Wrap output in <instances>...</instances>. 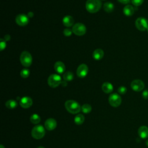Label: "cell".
<instances>
[{"mask_svg": "<svg viewBox=\"0 0 148 148\" xmlns=\"http://www.w3.org/2000/svg\"><path fill=\"white\" fill-rule=\"evenodd\" d=\"M33 15H34V14H33V13L31 12H29L28 13V16L29 17H33Z\"/></svg>", "mask_w": 148, "mask_h": 148, "instance_id": "cell-34", "label": "cell"}, {"mask_svg": "<svg viewBox=\"0 0 148 148\" xmlns=\"http://www.w3.org/2000/svg\"><path fill=\"white\" fill-rule=\"evenodd\" d=\"M88 72V68L87 65L85 64H80L76 71V74L78 77L80 78H83L87 76Z\"/></svg>", "mask_w": 148, "mask_h": 148, "instance_id": "cell-10", "label": "cell"}, {"mask_svg": "<svg viewBox=\"0 0 148 148\" xmlns=\"http://www.w3.org/2000/svg\"><path fill=\"white\" fill-rule=\"evenodd\" d=\"M134 12H135L134 8L130 5H127L123 8L124 14L125 16L128 17L132 16L134 13Z\"/></svg>", "mask_w": 148, "mask_h": 148, "instance_id": "cell-17", "label": "cell"}, {"mask_svg": "<svg viewBox=\"0 0 148 148\" xmlns=\"http://www.w3.org/2000/svg\"><path fill=\"white\" fill-rule=\"evenodd\" d=\"M127 89L124 86H120L119 87L117 90L118 92L120 94H125L127 92Z\"/></svg>", "mask_w": 148, "mask_h": 148, "instance_id": "cell-27", "label": "cell"}, {"mask_svg": "<svg viewBox=\"0 0 148 148\" xmlns=\"http://www.w3.org/2000/svg\"><path fill=\"white\" fill-rule=\"evenodd\" d=\"M4 39L5 40H10V36L9 35H6L5 36H4Z\"/></svg>", "mask_w": 148, "mask_h": 148, "instance_id": "cell-33", "label": "cell"}, {"mask_svg": "<svg viewBox=\"0 0 148 148\" xmlns=\"http://www.w3.org/2000/svg\"><path fill=\"white\" fill-rule=\"evenodd\" d=\"M54 69L55 71L58 73V74H61L63 73L64 72L65 70V64L61 62V61H57L54 64Z\"/></svg>", "mask_w": 148, "mask_h": 148, "instance_id": "cell-15", "label": "cell"}, {"mask_svg": "<svg viewBox=\"0 0 148 148\" xmlns=\"http://www.w3.org/2000/svg\"><path fill=\"white\" fill-rule=\"evenodd\" d=\"M61 77L57 74H52L50 75L47 80L48 84L52 88L58 87L61 83Z\"/></svg>", "mask_w": 148, "mask_h": 148, "instance_id": "cell-5", "label": "cell"}, {"mask_svg": "<svg viewBox=\"0 0 148 148\" xmlns=\"http://www.w3.org/2000/svg\"><path fill=\"white\" fill-rule=\"evenodd\" d=\"M73 31H72V29H71L69 28H66L63 31V34L65 36H69L72 35Z\"/></svg>", "mask_w": 148, "mask_h": 148, "instance_id": "cell-29", "label": "cell"}, {"mask_svg": "<svg viewBox=\"0 0 148 148\" xmlns=\"http://www.w3.org/2000/svg\"><path fill=\"white\" fill-rule=\"evenodd\" d=\"M72 29L73 32L77 36H82L86 32V27L83 24L80 23L74 24Z\"/></svg>", "mask_w": 148, "mask_h": 148, "instance_id": "cell-7", "label": "cell"}, {"mask_svg": "<svg viewBox=\"0 0 148 148\" xmlns=\"http://www.w3.org/2000/svg\"><path fill=\"white\" fill-rule=\"evenodd\" d=\"M0 148H5V147H4L2 145H1V146H0Z\"/></svg>", "mask_w": 148, "mask_h": 148, "instance_id": "cell-36", "label": "cell"}, {"mask_svg": "<svg viewBox=\"0 0 148 148\" xmlns=\"http://www.w3.org/2000/svg\"><path fill=\"white\" fill-rule=\"evenodd\" d=\"M102 90L105 93H110L113 91V86L109 82H105L102 85Z\"/></svg>", "mask_w": 148, "mask_h": 148, "instance_id": "cell-19", "label": "cell"}, {"mask_svg": "<svg viewBox=\"0 0 148 148\" xmlns=\"http://www.w3.org/2000/svg\"><path fill=\"white\" fill-rule=\"evenodd\" d=\"M29 70L28 69H23L20 72V75L23 78H27L29 75Z\"/></svg>", "mask_w": 148, "mask_h": 148, "instance_id": "cell-26", "label": "cell"}, {"mask_svg": "<svg viewBox=\"0 0 148 148\" xmlns=\"http://www.w3.org/2000/svg\"><path fill=\"white\" fill-rule=\"evenodd\" d=\"M45 135V130L42 125H35L31 131V136L35 139H40Z\"/></svg>", "mask_w": 148, "mask_h": 148, "instance_id": "cell-3", "label": "cell"}, {"mask_svg": "<svg viewBox=\"0 0 148 148\" xmlns=\"http://www.w3.org/2000/svg\"><path fill=\"white\" fill-rule=\"evenodd\" d=\"M21 64L25 67L29 66L32 62V57L31 54L27 51H24L21 53L20 57Z\"/></svg>", "mask_w": 148, "mask_h": 148, "instance_id": "cell-4", "label": "cell"}, {"mask_svg": "<svg viewBox=\"0 0 148 148\" xmlns=\"http://www.w3.org/2000/svg\"><path fill=\"white\" fill-rule=\"evenodd\" d=\"M146 146L148 147V139L146 140Z\"/></svg>", "mask_w": 148, "mask_h": 148, "instance_id": "cell-35", "label": "cell"}, {"mask_svg": "<svg viewBox=\"0 0 148 148\" xmlns=\"http://www.w3.org/2000/svg\"><path fill=\"white\" fill-rule=\"evenodd\" d=\"M45 127L48 131H52L57 127V121L53 118L47 119L45 122Z\"/></svg>", "mask_w": 148, "mask_h": 148, "instance_id": "cell-13", "label": "cell"}, {"mask_svg": "<svg viewBox=\"0 0 148 148\" xmlns=\"http://www.w3.org/2000/svg\"><path fill=\"white\" fill-rule=\"evenodd\" d=\"M103 9L107 13H111L114 10V5L110 2H108L104 3Z\"/></svg>", "mask_w": 148, "mask_h": 148, "instance_id": "cell-20", "label": "cell"}, {"mask_svg": "<svg viewBox=\"0 0 148 148\" xmlns=\"http://www.w3.org/2000/svg\"><path fill=\"white\" fill-rule=\"evenodd\" d=\"M38 148H45L43 146H39V147H38Z\"/></svg>", "mask_w": 148, "mask_h": 148, "instance_id": "cell-37", "label": "cell"}, {"mask_svg": "<svg viewBox=\"0 0 148 148\" xmlns=\"http://www.w3.org/2000/svg\"><path fill=\"white\" fill-rule=\"evenodd\" d=\"M6 42L5 39H1V41H0V50L1 51H2L3 50H4L6 47Z\"/></svg>", "mask_w": 148, "mask_h": 148, "instance_id": "cell-30", "label": "cell"}, {"mask_svg": "<svg viewBox=\"0 0 148 148\" xmlns=\"http://www.w3.org/2000/svg\"><path fill=\"white\" fill-rule=\"evenodd\" d=\"M65 107L67 111L72 114L78 113L81 110V106L74 100H68L65 102Z\"/></svg>", "mask_w": 148, "mask_h": 148, "instance_id": "cell-2", "label": "cell"}, {"mask_svg": "<svg viewBox=\"0 0 148 148\" xmlns=\"http://www.w3.org/2000/svg\"><path fill=\"white\" fill-rule=\"evenodd\" d=\"M109 104L114 108L118 107L121 103V98L117 93L112 94L109 97Z\"/></svg>", "mask_w": 148, "mask_h": 148, "instance_id": "cell-8", "label": "cell"}, {"mask_svg": "<svg viewBox=\"0 0 148 148\" xmlns=\"http://www.w3.org/2000/svg\"><path fill=\"white\" fill-rule=\"evenodd\" d=\"M5 106L8 109H14L17 106V102L13 99H10L5 102Z\"/></svg>", "mask_w": 148, "mask_h": 148, "instance_id": "cell-21", "label": "cell"}, {"mask_svg": "<svg viewBox=\"0 0 148 148\" xmlns=\"http://www.w3.org/2000/svg\"><path fill=\"white\" fill-rule=\"evenodd\" d=\"M138 133L139 137L143 139L148 138V127L145 125L140 126L138 130Z\"/></svg>", "mask_w": 148, "mask_h": 148, "instance_id": "cell-14", "label": "cell"}, {"mask_svg": "<svg viewBox=\"0 0 148 148\" xmlns=\"http://www.w3.org/2000/svg\"><path fill=\"white\" fill-rule=\"evenodd\" d=\"M142 97L143 99H148V90H145L142 94Z\"/></svg>", "mask_w": 148, "mask_h": 148, "instance_id": "cell-31", "label": "cell"}, {"mask_svg": "<svg viewBox=\"0 0 148 148\" xmlns=\"http://www.w3.org/2000/svg\"><path fill=\"white\" fill-rule=\"evenodd\" d=\"M103 55H104V52L101 49H95L92 53V57L95 60H101L103 58Z\"/></svg>", "mask_w": 148, "mask_h": 148, "instance_id": "cell-18", "label": "cell"}, {"mask_svg": "<svg viewBox=\"0 0 148 148\" xmlns=\"http://www.w3.org/2000/svg\"><path fill=\"white\" fill-rule=\"evenodd\" d=\"M30 121L34 124H38L40 121V117L38 114H33L30 117Z\"/></svg>", "mask_w": 148, "mask_h": 148, "instance_id": "cell-23", "label": "cell"}, {"mask_svg": "<svg viewBox=\"0 0 148 148\" xmlns=\"http://www.w3.org/2000/svg\"><path fill=\"white\" fill-rule=\"evenodd\" d=\"M117 1L123 4H128V3H130V1L131 0H117Z\"/></svg>", "mask_w": 148, "mask_h": 148, "instance_id": "cell-32", "label": "cell"}, {"mask_svg": "<svg viewBox=\"0 0 148 148\" xmlns=\"http://www.w3.org/2000/svg\"><path fill=\"white\" fill-rule=\"evenodd\" d=\"M16 22L20 26H25L29 22V18L25 14H20L16 16Z\"/></svg>", "mask_w": 148, "mask_h": 148, "instance_id": "cell-11", "label": "cell"}, {"mask_svg": "<svg viewBox=\"0 0 148 148\" xmlns=\"http://www.w3.org/2000/svg\"><path fill=\"white\" fill-rule=\"evenodd\" d=\"M20 105L24 108H29L32 105V99L29 97H24L20 100Z\"/></svg>", "mask_w": 148, "mask_h": 148, "instance_id": "cell-12", "label": "cell"}, {"mask_svg": "<svg viewBox=\"0 0 148 148\" xmlns=\"http://www.w3.org/2000/svg\"><path fill=\"white\" fill-rule=\"evenodd\" d=\"M147 33H148V29H147Z\"/></svg>", "mask_w": 148, "mask_h": 148, "instance_id": "cell-38", "label": "cell"}, {"mask_svg": "<svg viewBox=\"0 0 148 148\" xmlns=\"http://www.w3.org/2000/svg\"><path fill=\"white\" fill-rule=\"evenodd\" d=\"M62 23L65 26L70 27L73 25L74 19L71 16H65L62 19Z\"/></svg>", "mask_w": 148, "mask_h": 148, "instance_id": "cell-16", "label": "cell"}, {"mask_svg": "<svg viewBox=\"0 0 148 148\" xmlns=\"http://www.w3.org/2000/svg\"><path fill=\"white\" fill-rule=\"evenodd\" d=\"M63 79L65 81H66V82L71 81L73 79V75L71 72H69V71L66 72L63 75Z\"/></svg>", "mask_w": 148, "mask_h": 148, "instance_id": "cell-24", "label": "cell"}, {"mask_svg": "<svg viewBox=\"0 0 148 148\" xmlns=\"http://www.w3.org/2000/svg\"><path fill=\"white\" fill-rule=\"evenodd\" d=\"M131 87L134 91L139 92L143 90L145 88V84L142 80L135 79L131 83Z\"/></svg>", "mask_w": 148, "mask_h": 148, "instance_id": "cell-9", "label": "cell"}, {"mask_svg": "<svg viewBox=\"0 0 148 148\" xmlns=\"http://www.w3.org/2000/svg\"><path fill=\"white\" fill-rule=\"evenodd\" d=\"M81 110L84 113H88L91 111L92 108L90 105L88 103H85L81 106Z\"/></svg>", "mask_w": 148, "mask_h": 148, "instance_id": "cell-25", "label": "cell"}, {"mask_svg": "<svg viewBox=\"0 0 148 148\" xmlns=\"http://www.w3.org/2000/svg\"><path fill=\"white\" fill-rule=\"evenodd\" d=\"M135 24L136 28L140 31H145L148 29V20L145 17H138Z\"/></svg>", "mask_w": 148, "mask_h": 148, "instance_id": "cell-6", "label": "cell"}, {"mask_svg": "<svg viewBox=\"0 0 148 148\" xmlns=\"http://www.w3.org/2000/svg\"><path fill=\"white\" fill-rule=\"evenodd\" d=\"M143 1H144V0H131L132 3L135 6H139L141 5L143 3Z\"/></svg>", "mask_w": 148, "mask_h": 148, "instance_id": "cell-28", "label": "cell"}, {"mask_svg": "<svg viewBox=\"0 0 148 148\" xmlns=\"http://www.w3.org/2000/svg\"><path fill=\"white\" fill-rule=\"evenodd\" d=\"M84 121V117L82 114H77L74 118V121L77 125H81Z\"/></svg>", "mask_w": 148, "mask_h": 148, "instance_id": "cell-22", "label": "cell"}, {"mask_svg": "<svg viewBox=\"0 0 148 148\" xmlns=\"http://www.w3.org/2000/svg\"><path fill=\"white\" fill-rule=\"evenodd\" d=\"M102 3L101 0H87L86 8L87 10L91 13H94L99 10Z\"/></svg>", "mask_w": 148, "mask_h": 148, "instance_id": "cell-1", "label": "cell"}]
</instances>
